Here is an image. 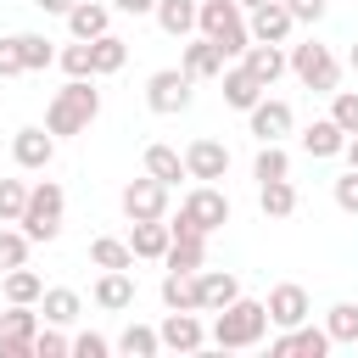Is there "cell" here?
I'll use <instances>...</instances> for the list:
<instances>
[{
  "label": "cell",
  "mask_w": 358,
  "mask_h": 358,
  "mask_svg": "<svg viewBox=\"0 0 358 358\" xmlns=\"http://www.w3.org/2000/svg\"><path fill=\"white\" fill-rule=\"evenodd\" d=\"M95 117H101V90H95V78H67V90H56L50 106H45V129H50V134H84Z\"/></svg>",
  "instance_id": "1"
},
{
  "label": "cell",
  "mask_w": 358,
  "mask_h": 358,
  "mask_svg": "<svg viewBox=\"0 0 358 358\" xmlns=\"http://www.w3.org/2000/svg\"><path fill=\"white\" fill-rule=\"evenodd\" d=\"M263 336H268V308L252 302V296H235L229 308H218V319H213V330H207V341H213V347H229V352L257 347Z\"/></svg>",
  "instance_id": "2"
},
{
  "label": "cell",
  "mask_w": 358,
  "mask_h": 358,
  "mask_svg": "<svg viewBox=\"0 0 358 358\" xmlns=\"http://www.w3.org/2000/svg\"><path fill=\"white\" fill-rule=\"evenodd\" d=\"M196 34H207V39L224 50V62H235V56L252 45L246 11H241L235 0H201V6H196Z\"/></svg>",
  "instance_id": "3"
},
{
  "label": "cell",
  "mask_w": 358,
  "mask_h": 358,
  "mask_svg": "<svg viewBox=\"0 0 358 358\" xmlns=\"http://www.w3.org/2000/svg\"><path fill=\"white\" fill-rule=\"evenodd\" d=\"M62 207H67L62 185H56V179H39V185H28V201H22L17 229H22L28 241H56V235H62Z\"/></svg>",
  "instance_id": "4"
},
{
  "label": "cell",
  "mask_w": 358,
  "mask_h": 358,
  "mask_svg": "<svg viewBox=\"0 0 358 358\" xmlns=\"http://www.w3.org/2000/svg\"><path fill=\"white\" fill-rule=\"evenodd\" d=\"M229 224V196L218 190V185H196L185 201H179V218L168 224L173 235H213V229H224Z\"/></svg>",
  "instance_id": "5"
},
{
  "label": "cell",
  "mask_w": 358,
  "mask_h": 358,
  "mask_svg": "<svg viewBox=\"0 0 358 358\" xmlns=\"http://www.w3.org/2000/svg\"><path fill=\"white\" fill-rule=\"evenodd\" d=\"M285 67H291V73H296L308 90H336V78H341V62H336V56H330V45H319V39L291 45Z\"/></svg>",
  "instance_id": "6"
},
{
  "label": "cell",
  "mask_w": 358,
  "mask_h": 358,
  "mask_svg": "<svg viewBox=\"0 0 358 358\" xmlns=\"http://www.w3.org/2000/svg\"><path fill=\"white\" fill-rule=\"evenodd\" d=\"M145 106H151L157 117L185 112V106H190V78H185V67H162V73H151V78H145Z\"/></svg>",
  "instance_id": "7"
},
{
  "label": "cell",
  "mask_w": 358,
  "mask_h": 358,
  "mask_svg": "<svg viewBox=\"0 0 358 358\" xmlns=\"http://www.w3.org/2000/svg\"><path fill=\"white\" fill-rule=\"evenodd\" d=\"M291 28H296V17L285 11V0H263V6L246 11V34H252L257 45H285Z\"/></svg>",
  "instance_id": "8"
},
{
  "label": "cell",
  "mask_w": 358,
  "mask_h": 358,
  "mask_svg": "<svg viewBox=\"0 0 358 358\" xmlns=\"http://www.w3.org/2000/svg\"><path fill=\"white\" fill-rule=\"evenodd\" d=\"M117 201H123L129 224H134V218H168V185L151 179V173H145V179H129Z\"/></svg>",
  "instance_id": "9"
},
{
  "label": "cell",
  "mask_w": 358,
  "mask_h": 358,
  "mask_svg": "<svg viewBox=\"0 0 358 358\" xmlns=\"http://www.w3.org/2000/svg\"><path fill=\"white\" fill-rule=\"evenodd\" d=\"M157 341H162L168 352H201V347H207V330H201V319H196V313L168 308V319L157 324Z\"/></svg>",
  "instance_id": "10"
},
{
  "label": "cell",
  "mask_w": 358,
  "mask_h": 358,
  "mask_svg": "<svg viewBox=\"0 0 358 358\" xmlns=\"http://www.w3.org/2000/svg\"><path fill=\"white\" fill-rule=\"evenodd\" d=\"M218 78H224V101H229L235 112H252V106L268 95V84H263L246 62H224V73H218Z\"/></svg>",
  "instance_id": "11"
},
{
  "label": "cell",
  "mask_w": 358,
  "mask_h": 358,
  "mask_svg": "<svg viewBox=\"0 0 358 358\" xmlns=\"http://www.w3.org/2000/svg\"><path fill=\"white\" fill-rule=\"evenodd\" d=\"M224 173H229V151H224L218 140H190V145H185V179L213 185V179H224Z\"/></svg>",
  "instance_id": "12"
},
{
  "label": "cell",
  "mask_w": 358,
  "mask_h": 358,
  "mask_svg": "<svg viewBox=\"0 0 358 358\" xmlns=\"http://www.w3.org/2000/svg\"><path fill=\"white\" fill-rule=\"evenodd\" d=\"M11 157H17V168L45 173V168H50V157H56V134H50V129H17Z\"/></svg>",
  "instance_id": "13"
},
{
  "label": "cell",
  "mask_w": 358,
  "mask_h": 358,
  "mask_svg": "<svg viewBox=\"0 0 358 358\" xmlns=\"http://www.w3.org/2000/svg\"><path fill=\"white\" fill-rule=\"evenodd\" d=\"M263 308H268V324H274V330H291V324H302V319L313 313V308H308V291H302V285H291V280H285V285H274Z\"/></svg>",
  "instance_id": "14"
},
{
  "label": "cell",
  "mask_w": 358,
  "mask_h": 358,
  "mask_svg": "<svg viewBox=\"0 0 358 358\" xmlns=\"http://www.w3.org/2000/svg\"><path fill=\"white\" fill-rule=\"evenodd\" d=\"M196 291H201V313H218L241 296V280L229 268H196Z\"/></svg>",
  "instance_id": "15"
},
{
  "label": "cell",
  "mask_w": 358,
  "mask_h": 358,
  "mask_svg": "<svg viewBox=\"0 0 358 358\" xmlns=\"http://www.w3.org/2000/svg\"><path fill=\"white\" fill-rule=\"evenodd\" d=\"M268 352H280V358H285V352H302V358H324V352H330V336H324V330H313V324L302 319V324L280 330V336L268 341Z\"/></svg>",
  "instance_id": "16"
},
{
  "label": "cell",
  "mask_w": 358,
  "mask_h": 358,
  "mask_svg": "<svg viewBox=\"0 0 358 358\" xmlns=\"http://www.w3.org/2000/svg\"><path fill=\"white\" fill-rule=\"evenodd\" d=\"M246 123H252V134H257V140H285L296 117H291V106H285V101H268V95H263V101L246 112Z\"/></svg>",
  "instance_id": "17"
},
{
  "label": "cell",
  "mask_w": 358,
  "mask_h": 358,
  "mask_svg": "<svg viewBox=\"0 0 358 358\" xmlns=\"http://www.w3.org/2000/svg\"><path fill=\"white\" fill-rule=\"evenodd\" d=\"M67 28H73V39H101V34H112V6H101V0H73Z\"/></svg>",
  "instance_id": "18"
},
{
  "label": "cell",
  "mask_w": 358,
  "mask_h": 358,
  "mask_svg": "<svg viewBox=\"0 0 358 358\" xmlns=\"http://www.w3.org/2000/svg\"><path fill=\"white\" fill-rule=\"evenodd\" d=\"M179 67H185L190 84H196V78H218V73H224V50H218L207 34H196V39L185 45V62H179Z\"/></svg>",
  "instance_id": "19"
},
{
  "label": "cell",
  "mask_w": 358,
  "mask_h": 358,
  "mask_svg": "<svg viewBox=\"0 0 358 358\" xmlns=\"http://www.w3.org/2000/svg\"><path fill=\"white\" fill-rule=\"evenodd\" d=\"M168 241H173L168 218H134V229H129V252L134 257H151V263L168 252Z\"/></svg>",
  "instance_id": "20"
},
{
  "label": "cell",
  "mask_w": 358,
  "mask_h": 358,
  "mask_svg": "<svg viewBox=\"0 0 358 358\" xmlns=\"http://www.w3.org/2000/svg\"><path fill=\"white\" fill-rule=\"evenodd\" d=\"M95 302H101L106 313L134 308V274H129V268H101V280H95Z\"/></svg>",
  "instance_id": "21"
},
{
  "label": "cell",
  "mask_w": 358,
  "mask_h": 358,
  "mask_svg": "<svg viewBox=\"0 0 358 358\" xmlns=\"http://www.w3.org/2000/svg\"><path fill=\"white\" fill-rule=\"evenodd\" d=\"M162 263H168V268H179V274L207 268V235H173V241H168V252H162Z\"/></svg>",
  "instance_id": "22"
},
{
  "label": "cell",
  "mask_w": 358,
  "mask_h": 358,
  "mask_svg": "<svg viewBox=\"0 0 358 358\" xmlns=\"http://www.w3.org/2000/svg\"><path fill=\"white\" fill-rule=\"evenodd\" d=\"M123 62H129V45H123L117 34H101V39H90V73H95V78H112V73H123Z\"/></svg>",
  "instance_id": "23"
},
{
  "label": "cell",
  "mask_w": 358,
  "mask_h": 358,
  "mask_svg": "<svg viewBox=\"0 0 358 358\" xmlns=\"http://www.w3.org/2000/svg\"><path fill=\"white\" fill-rule=\"evenodd\" d=\"M157 28L173 34V39H190L196 34V0H157Z\"/></svg>",
  "instance_id": "24"
},
{
  "label": "cell",
  "mask_w": 358,
  "mask_h": 358,
  "mask_svg": "<svg viewBox=\"0 0 358 358\" xmlns=\"http://www.w3.org/2000/svg\"><path fill=\"white\" fill-rule=\"evenodd\" d=\"M162 308H185V313H201V291H196V274H179V268H168V274H162Z\"/></svg>",
  "instance_id": "25"
},
{
  "label": "cell",
  "mask_w": 358,
  "mask_h": 358,
  "mask_svg": "<svg viewBox=\"0 0 358 358\" xmlns=\"http://www.w3.org/2000/svg\"><path fill=\"white\" fill-rule=\"evenodd\" d=\"M39 313H45V324H73L84 313V302H78V291L50 285V291H39Z\"/></svg>",
  "instance_id": "26"
},
{
  "label": "cell",
  "mask_w": 358,
  "mask_h": 358,
  "mask_svg": "<svg viewBox=\"0 0 358 358\" xmlns=\"http://www.w3.org/2000/svg\"><path fill=\"white\" fill-rule=\"evenodd\" d=\"M341 145H347V134H341L330 117H319V123L302 129V151H308V157H341Z\"/></svg>",
  "instance_id": "27"
},
{
  "label": "cell",
  "mask_w": 358,
  "mask_h": 358,
  "mask_svg": "<svg viewBox=\"0 0 358 358\" xmlns=\"http://www.w3.org/2000/svg\"><path fill=\"white\" fill-rule=\"evenodd\" d=\"M257 207H263V218H291V213H296V185H291V179L257 185Z\"/></svg>",
  "instance_id": "28"
},
{
  "label": "cell",
  "mask_w": 358,
  "mask_h": 358,
  "mask_svg": "<svg viewBox=\"0 0 358 358\" xmlns=\"http://www.w3.org/2000/svg\"><path fill=\"white\" fill-rule=\"evenodd\" d=\"M241 62H246V67H252L263 84H274V78L285 73V50H280V45H257V39H252V45L241 50Z\"/></svg>",
  "instance_id": "29"
},
{
  "label": "cell",
  "mask_w": 358,
  "mask_h": 358,
  "mask_svg": "<svg viewBox=\"0 0 358 358\" xmlns=\"http://www.w3.org/2000/svg\"><path fill=\"white\" fill-rule=\"evenodd\" d=\"M145 173H151V179H162V185L173 190V185L185 179V157H179L173 145H145Z\"/></svg>",
  "instance_id": "30"
},
{
  "label": "cell",
  "mask_w": 358,
  "mask_h": 358,
  "mask_svg": "<svg viewBox=\"0 0 358 358\" xmlns=\"http://www.w3.org/2000/svg\"><path fill=\"white\" fill-rule=\"evenodd\" d=\"M324 336H330V347H352L358 341V302H336L324 313Z\"/></svg>",
  "instance_id": "31"
},
{
  "label": "cell",
  "mask_w": 358,
  "mask_h": 358,
  "mask_svg": "<svg viewBox=\"0 0 358 358\" xmlns=\"http://www.w3.org/2000/svg\"><path fill=\"white\" fill-rule=\"evenodd\" d=\"M90 263H95V268H134V252H129V241H117V235H95V241H90Z\"/></svg>",
  "instance_id": "32"
},
{
  "label": "cell",
  "mask_w": 358,
  "mask_h": 358,
  "mask_svg": "<svg viewBox=\"0 0 358 358\" xmlns=\"http://www.w3.org/2000/svg\"><path fill=\"white\" fill-rule=\"evenodd\" d=\"M252 179H257V185H268V179H291V157L280 151V140H263V151H257V162H252Z\"/></svg>",
  "instance_id": "33"
},
{
  "label": "cell",
  "mask_w": 358,
  "mask_h": 358,
  "mask_svg": "<svg viewBox=\"0 0 358 358\" xmlns=\"http://www.w3.org/2000/svg\"><path fill=\"white\" fill-rule=\"evenodd\" d=\"M39 291H45V280L34 274V268H6V302H39Z\"/></svg>",
  "instance_id": "34"
},
{
  "label": "cell",
  "mask_w": 358,
  "mask_h": 358,
  "mask_svg": "<svg viewBox=\"0 0 358 358\" xmlns=\"http://www.w3.org/2000/svg\"><path fill=\"white\" fill-rule=\"evenodd\" d=\"M112 347H117V352H129V358H151V352H162V341H157V330H151V324H129Z\"/></svg>",
  "instance_id": "35"
},
{
  "label": "cell",
  "mask_w": 358,
  "mask_h": 358,
  "mask_svg": "<svg viewBox=\"0 0 358 358\" xmlns=\"http://www.w3.org/2000/svg\"><path fill=\"white\" fill-rule=\"evenodd\" d=\"M17 50H22V73H39V67L56 62V50H50L45 34H17Z\"/></svg>",
  "instance_id": "36"
},
{
  "label": "cell",
  "mask_w": 358,
  "mask_h": 358,
  "mask_svg": "<svg viewBox=\"0 0 358 358\" xmlns=\"http://www.w3.org/2000/svg\"><path fill=\"white\" fill-rule=\"evenodd\" d=\"M336 101H330V123L341 129V134H358V90H330Z\"/></svg>",
  "instance_id": "37"
},
{
  "label": "cell",
  "mask_w": 358,
  "mask_h": 358,
  "mask_svg": "<svg viewBox=\"0 0 358 358\" xmlns=\"http://www.w3.org/2000/svg\"><path fill=\"white\" fill-rule=\"evenodd\" d=\"M34 330H39V313H28V302H11V313H0V336L34 341Z\"/></svg>",
  "instance_id": "38"
},
{
  "label": "cell",
  "mask_w": 358,
  "mask_h": 358,
  "mask_svg": "<svg viewBox=\"0 0 358 358\" xmlns=\"http://www.w3.org/2000/svg\"><path fill=\"white\" fill-rule=\"evenodd\" d=\"M56 62H62L67 78H95V73H90V39H73L67 50H56Z\"/></svg>",
  "instance_id": "39"
},
{
  "label": "cell",
  "mask_w": 358,
  "mask_h": 358,
  "mask_svg": "<svg viewBox=\"0 0 358 358\" xmlns=\"http://www.w3.org/2000/svg\"><path fill=\"white\" fill-rule=\"evenodd\" d=\"M22 201H28V185L22 179H0V224H17Z\"/></svg>",
  "instance_id": "40"
},
{
  "label": "cell",
  "mask_w": 358,
  "mask_h": 358,
  "mask_svg": "<svg viewBox=\"0 0 358 358\" xmlns=\"http://www.w3.org/2000/svg\"><path fill=\"white\" fill-rule=\"evenodd\" d=\"M28 246H34V241H28L22 229H0V268H22V263H28Z\"/></svg>",
  "instance_id": "41"
},
{
  "label": "cell",
  "mask_w": 358,
  "mask_h": 358,
  "mask_svg": "<svg viewBox=\"0 0 358 358\" xmlns=\"http://www.w3.org/2000/svg\"><path fill=\"white\" fill-rule=\"evenodd\" d=\"M73 352V341L50 324V330H34V358H67Z\"/></svg>",
  "instance_id": "42"
},
{
  "label": "cell",
  "mask_w": 358,
  "mask_h": 358,
  "mask_svg": "<svg viewBox=\"0 0 358 358\" xmlns=\"http://www.w3.org/2000/svg\"><path fill=\"white\" fill-rule=\"evenodd\" d=\"M336 207H341V213H352V218H358V173H352V168H347V173H341V179H336Z\"/></svg>",
  "instance_id": "43"
},
{
  "label": "cell",
  "mask_w": 358,
  "mask_h": 358,
  "mask_svg": "<svg viewBox=\"0 0 358 358\" xmlns=\"http://www.w3.org/2000/svg\"><path fill=\"white\" fill-rule=\"evenodd\" d=\"M73 352H78V358H106V352H112V341H106V336H95V330H84V336L73 341Z\"/></svg>",
  "instance_id": "44"
},
{
  "label": "cell",
  "mask_w": 358,
  "mask_h": 358,
  "mask_svg": "<svg viewBox=\"0 0 358 358\" xmlns=\"http://www.w3.org/2000/svg\"><path fill=\"white\" fill-rule=\"evenodd\" d=\"M22 73V50H17V34L0 39V78H17Z\"/></svg>",
  "instance_id": "45"
},
{
  "label": "cell",
  "mask_w": 358,
  "mask_h": 358,
  "mask_svg": "<svg viewBox=\"0 0 358 358\" xmlns=\"http://www.w3.org/2000/svg\"><path fill=\"white\" fill-rule=\"evenodd\" d=\"M285 11H291L296 22H319V17H324V0H285Z\"/></svg>",
  "instance_id": "46"
},
{
  "label": "cell",
  "mask_w": 358,
  "mask_h": 358,
  "mask_svg": "<svg viewBox=\"0 0 358 358\" xmlns=\"http://www.w3.org/2000/svg\"><path fill=\"white\" fill-rule=\"evenodd\" d=\"M0 358H34V341H22V336H0Z\"/></svg>",
  "instance_id": "47"
},
{
  "label": "cell",
  "mask_w": 358,
  "mask_h": 358,
  "mask_svg": "<svg viewBox=\"0 0 358 358\" xmlns=\"http://www.w3.org/2000/svg\"><path fill=\"white\" fill-rule=\"evenodd\" d=\"M112 11H129V17H151L157 0H112Z\"/></svg>",
  "instance_id": "48"
},
{
  "label": "cell",
  "mask_w": 358,
  "mask_h": 358,
  "mask_svg": "<svg viewBox=\"0 0 358 358\" xmlns=\"http://www.w3.org/2000/svg\"><path fill=\"white\" fill-rule=\"evenodd\" d=\"M34 6H39V11H50V17H67V11H73V0H34Z\"/></svg>",
  "instance_id": "49"
},
{
  "label": "cell",
  "mask_w": 358,
  "mask_h": 358,
  "mask_svg": "<svg viewBox=\"0 0 358 358\" xmlns=\"http://www.w3.org/2000/svg\"><path fill=\"white\" fill-rule=\"evenodd\" d=\"M341 157H347V168L358 173V134H347V145H341Z\"/></svg>",
  "instance_id": "50"
},
{
  "label": "cell",
  "mask_w": 358,
  "mask_h": 358,
  "mask_svg": "<svg viewBox=\"0 0 358 358\" xmlns=\"http://www.w3.org/2000/svg\"><path fill=\"white\" fill-rule=\"evenodd\" d=\"M347 67H352V73H358V45H352V50H347Z\"/></svg>",
  "instance_id": "51"
},
{
  "label": "cell",
  "mask_w": 358,
  "mask_h": 358,
  "mask_svg": "<svg viewBox=\"0 0 358 358\" xmlns=\"http://www.w3.org/2000/svg\"><path fill=\"white\" fill-rule=\"evenodd\" d=\"M235 6H241V11H252V6H263V0H235Z\"/></svg>",
  "instance_id": "52"
}]
</instances>
